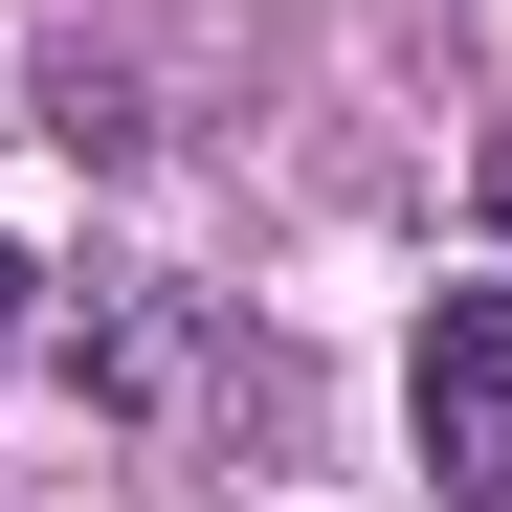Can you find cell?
Listing matches in <instances>:
<instances>
[{
    "mask_svg": "<svg viewBox=\"0 0 512 512\" xmlns=\"http://www.w3.org/2000/svg\"><path fill=\"white\" fill-rule=\"evenodd\" d=\"M423 446H446V490L512 468V290H446V312H423Z\"/></svg>",
    "mask_w": 512,
    "mask_h": 512,
    "instance_id": "cell-1",
    "label": "cell"
},
{
    "mask_svg": "<svg viewBox=\"0 0 512 512\" xmlns=\"http://www.w3.org/2000/svg\"><path fill=\"white\" fill-rule=\"evenodd\" d=\"M67 379H90L112 423H179V312H156V290H90V312H67Z\"/></svg>",
    "mask_w": 512,
    "mask_h": 512,
    "instance_id": "cell-2",
    "label": "cell"
}]
</instances>
